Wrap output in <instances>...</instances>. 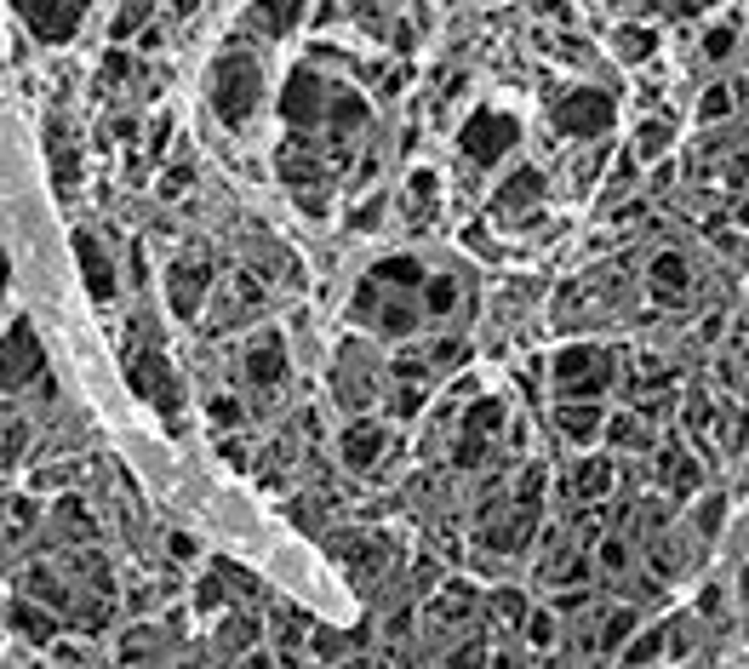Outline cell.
Returning <instances> with one entry per match:
<instances>
[{"label": "cell", "instance_id": "obj_36", "mask_svg": "<svg viewBox=\"0 0 749 669\" xmlns=\"http://www.w3.org/2000/svg\"><path fill=\"white\" fill-rule=\"evenodd\" d=\"M726 110H733V92H721V86H715V92L704 98V120H715V115H726Z\"/></svg>", "mask_w": 749, "mask_h": 669}, {"label": "cell", "instance_id": "obj_23", "mask_svg": "<svg viewBox=\"0 0 749 669\" xmlns=\"http://www.w3.org/2000/svg\"><path fill=\"white\" fill-rule=\"evenodd\" d=\"M504 424V401H475L469 406V418H464V429H469V441H481V435H492V429Z\"/></svg>", "mask_w": 749, "mask_h": 669}, {"label": "cell", "instance_id": "obj_42", "mask_svg": "<svg viewBox=\"0 0 749 669\" xmlns=\"http://www.w3.org/2000/svg\"><path fill=\"white\" fill-rule=\"evenodd\" d=\"M160 189H167V195H184V189H189V167H178V172H167V177H160Z\"/></svg>", "mask_w": 749, "mask_h": 669}, {"label": "cell", "instance_id": "obj_43", "mask_svg": "<svg viewBox=\"0 0 749 669\" xmlns=\"http://www.w3.org/2000/svg\"><path fill=\"white\" fill-rule=\"evenodd\" d=\"M167 544H172V555H178V560H195V538H189V532H172Z\"/></svg>", "mask_w": 749, "mask_h": 669}, {"label": "cell", "instance_id": "obj_13", "mask_svg": "<svg viewBox=\"0 0 749 669\" xmlns=\"http://www.w3.org/2000/svg\"><path fill=\"white\" fill-rule=\"evenodd\" d=\"M652 286H658V298H687V258L681 252H658L652 258Z\"/></svg>", "mask_w": 749, "mask_h": 669}, {"label": "cell", "instance_id": "obj_27", "mask_svg": "<svg viewBox=\"0 0 749 669\" xmlns=\"http://www.w3.org/2000/svg\"><path fill=\"white\" fill-rule=\"evenodd\" d=\"M652 46H658V41H652L647 29H624V34H618V58H647Z\"/></svg>", "mask_w": 749, "mask_h": 669}, {"label": "cell", "instance_id": "obj_19", "mask_svg": "<svg viewBox=\"0 0 749 669\" xmlns=\"http://www.w3.org/2000/svg\"><path fill=\"white\" fill-rule=\"evenodd\" d=\"M607 481H612V469L600 464V458H590V464H578V475H572V492H578L583 503H600V492H607Z\"/></svg>", "mask_w": 749, "mask_h": 669}, {"label": "cell", "instance_id": "obj_40", "mask_svg": "<svg viewBox=\"0 0 749 669\" xmlns=\"http://www.w3.org/2000/svg\"><path fill=\"white\" fill-rule=\"evenodd\" d=\"M246 641H252V624H246V618H235V624L224 629V646H246Z\"/></svg>", "mask_w": 749, "mask_h": 669}, {"label": "cell", "instance_id": "obj_44", "mask_svg": "<svg viewBox=\"0 0 749 669\" xmlns=\"http://www.w3.org/2000/svg\"><path fill=\"white\" fill-rule=\"evenodd\" d=\"M378 212H383V201H367L355 212V229H378Z\"/></svg>", "mask_w": 749, "mask_h": 669}, {"label": "cell", "instance_id": "obj_38", "mask_svg": "<svg viewBox=\"0 0 749 669\" xmlns=\"http://www.w3.org/2000/svg\"><path fill=\"white\" fill-rule=\"evenodd\" d=\"M143 17H149V12H143V6H126V12H115V41H120V34H126V29H138V24H143Z\"/></svg>", "mask_w": 749, "mask_h": 669}, {"label": "cell", "instance_id": "obj_4", "mask_svg": "<svg viewBox=\"0 0 749 669\" xmlns=\"http://www.w3.org/2000/svg\"><path fill=\"white\" fill-rule=\"evenodd\" d=\"M555 378H561L566 395H595V389L612 378V360L600 355V349H590V343H578V349H561V355H555Z\"/></svg>", "mask_w": 749, "mask_h": 669}, {"label": "cell", "instance_id": "obj_25", "mask_svg": "<svg viewBox=\"0 0 749 669\" xmlns=\"http://www.w3.org/2000/svg\"><path fill=\"white\" fill-rule=\"evenodd\" d=\"M555 629H561V624H555V612H543V607H538V612H526V641H533L538 653H550V646H555Z\"/></svg>", "mask_w": 749, "mask_h": 669}, {"label": "cell", "instance_id": "obj_39", "mask_svg": "<svg viewBox=\"0 0 749 669\" xmlns=\"http://www.w3.org/2000/svg\"><path fill=\"white\" fill-rule=\"evenodd\" d=\"M704 52H709V58H726V52H733V34H726V29H721V34L709 29V34H704Z\"/></svg>", "mask_w": 749, "mask_h": 669}, {"label": "cell", "instance_id": "obj_41", "mask_svg": "<svg viewBox=\"0 0 749 669\" xmlns=\"http://www.w3.org/2000/svg\"><path fill=\"white\" fill-rule=\"evenodd\" d=\"M429 195H435V177H429V172H412V201H418V206H424V201H429Z\"/></svg>", "mask_w": 749, "mask_h": 669}, {"label": "cell", "instance_id": "obj_8", "mask_svg": "<svg viewBox=\"0 0 749 669\" xmlns=\"http://www.w3.org/2000/svg\"><path fill=\"white\" fill-rule=\"evenodd\" d=\"M24 24L41 34V41H69V34L81 29V6H24Z\"/></svg>", "mask_w": 749, "mask_h": 669}, {"label": "cell", "instance_id": "obj_35", "mask_svg": "<svg viewBox=\"0 0 749 669\" xmlns=\"http://www.w3.org/2000/svg\"><path fill=\"white\" fill-rule=\"evenodd\" d=\"M212 418H217V424H241V401H229V395H217V401H212Z\"/></svg>", "mask_w": 749, "mask_h": 669}, {"label": "cell", "instance_id": "obj_9", "mask_svg": "<svg viewBox=\"0 0 749 669\" xmlns=\"http://www.w3.org/2000/svg\"><path fill=\"white\" fill-rule=\"evenodd\" d=\"M246 378H252V384H281V378H286V349H281L275 332H264L246 349Z\"/></svg>", "mask_w": 749, "mask_h": 669}, {"label": "cell", "instance_id": "obj_10", "mask_svg": "<svg viewBox=\"0 0 749 669\" xmlns=\"http://www.w3.org/2000/svg\"><path fill=\"white\" fill-rule=\"evenodd\" d=\"M383 452V429L378 424H350L343 429V464L350 469H372Z\"/></svg>", "mask_w": 749, "mask_h": 669}, {"label": "cell", "instance_id": "obj_22", "mask_svg": "<svg viewBox=\"0 0 749 669\" xmlns=\"http://www.w3.org/2000/svg\"><path fill=\"white\" fill-rule=\"evenodd\" d=\"M338 555H343V567H360V572H372L378 560H383L378 538H343V544H338Z\"/></svg>", "mask_w": 749, "mask_h": 669}, {"label": "cell", "instance_id": "obj_33", "mask_svg": "<svg viewBox=\"0 0 749 669\" xmlns=\"http://www.w3.org/2000/svg\"><path fill=\"white\" fill-rule=\"evenodd\" d=\"M492 607H498V618H526V601L515 589H498V595H492Z\"/></svg>", "mask_w": 749, "mask_h": 669}, {"label": "cell", "instance_id": "obj_11", "mask_svg": "<svg viewBox=\"0 0 749 669\" xmlns=\"http://www.w3.org/2000/svg\"><path fill=\"white\" fill-rule=\"evenodd\" d=\"M12 629L24 641H34V646H46L52 636H58V618H52L46 607H34V601H12Z\"/></svg>", "mask_w": 749, "mask_h": 669}, {"label": "cell", "instance_id": "obj_2", "mask_svg": "<svg viewBox=\"0 0 749 669\" xmlns=\"http://www.w3.org/2000/svg\"><path fill=\"white\" fill-rule=\"evenodd\" d=\"M555 120H561L566 138H600L612 126V98L595 92V86H578V92L555 110Z\"/></svg>", "mask_w": 749, "mask_h": 669}, {"label": "cell", "instance_id": "obj_37", "mask_svg": "<svg viewBox=\"0 0 749 669\" xmlns=\"http://www.w3.org/2000/svg\"><path fill=\"white\" fill-rule=\"evenodd\" d=\"M458 355H464V343H435V349H429L435 367H458Z\"/></svg>", "mask_w": 749, "mask_h": 669}, {"label": "cell", "instance_id": "obj_5", "mask_svg": "<svg viewBox=\"0 0 749 669\" xmlns=\"http://www.w3.org/2000/svg\"><path fill=\"white\" fill-rule=\"evenodd\" d=\"M34 372H41V343H34V332L17 320V327L0 338V384H6V389H24Z\"/></svg>", "mask_w": 749, "mask_h": 669}, {"label": "cell", "instance_id": "obj_26", "mask_svg": "<svg viewBox=\"0 0 749 669\" xmlns=\"http://www.w3.org/2000/svg\"><path fill=\"white\" fill-rule=\"evenodd\" d=\"M664 143H669V126H664V120H647L641 138H635V155L652 160V155H664ZM635 155H629V160H635Z\"/></svg>", "mask_w": 749, "mask_h": 669}, {"label": "cell", "instance_id": "obj_16", "mask_svg": "<svg viewBox=\"0 0 749 669\" xmlns=\"http://www.w3.org/2000/svg\"><path fill=\"white\" fill-rule=\"evenodd\" d=\"M469 607H475V589L469 584H447V595L429 607V618L435 624H458V618H469Z\"/></svg>", "mask_w": 749, "mask_h": 669}, {"label": "cell", "instance_id": "obj_30", "mask_svg": "<svg viewBox=\"0 0 749 669\" xmlns=\"http://www.w3.org/2000/svg\"><path fill=\"white\" fill-rule=\"evenodd\" d=\"M418 406H424V389H418V384H400L389 412H395V418H418Z\"/></svg>", "mask_w": 749, "mask_h": 669}, {"label": "cell", "instance_id": "obj_17", "mask_svg": "<svg viewBox=\"0 0 749 669\" xmlns=\"http://www.w3.org/2000/svg\"><path fill=\"white\" fill-rule=\"evenodd\" d=\"M418 281H424V269H418V258H407V252H400V258H383L372 269V286H418Z\"/></svg>", "mask_w": 749, "mask_h": 669}, {"label": "cell", "instance_id": "obj_18", "mask_svg": "<svg viewBox=\"0 0 749 669\" xmlns=\"http://www.w3.org/2000/svg\"><path fill=\"white\" fill-rule=\"evenodd\" d=\"M543 195V172H533V167H521L509 184L498 189V206H521V201H538Z\"/></svg>", "mask_w": 749, "mask_h": 669}, {"label": "cell", "instance_id": "obj_3", "mask_svg": "<svg viewBox=\"0 0 749 669\" xmlns=\"http://www.w3.org/2000/svg\"><path fill=\"white\" fill-rule=\"evenodd\" d=\"M515 138L521 132H515V120H509L504 110H481V115H469V126H464V155L481 160V167H492Z\"/></svg>", "mask_w": 749, "mask_h": 669}, {"label": "cell", "instance_id": "obj_6", "mask_svg": "<svg viewBox=\"0 0 749 669\" xmlns=\"http://www.w3.org/2000/svg\"><path fill=\"white\" fill-rule=\"evenodd\" d=\"M321 103H326V86L309 75V69H298L292 86H286V98H281L286 120H292V126H315V120H321Z\"/></svg>", "mask_w": 749, "mask_h": 669}, {"label": "cell", "instance_id": "obj_31", "mask_svg": "<svg viewBox=\"0 0 749 669\" xmlns=\"http://www.w3.org/2000/svg\"><path fill=\"white\" fill-rule=\"evenodd\" d=\"M629 629H635V612H629V607H624V612H612L607 629H600V646H618V641L629 636Z\"/></svg>", "mask_w": 749, "mask_h": 669}, {"label": "cell", "instance_id": "obj_14", "mask_svg": "<svg viewBox=\"0 0 749 669\" xmlns=\"http://www.w3.org/2000/svg\"><path fill=\"white\" fill-rule=\"evenodd\" d=\"M555 418H561V435H566V441H590L595 429H600V412H595L590 401H566Z\"/></svg>", "mask_w": 749, "mask_h": 669}, {"label": "cell", "instance_id": "obj_45", "mask_svg": "<svg viewBox=\"0 0 749 669\" xmlns=\"http://www.w3.org/2000/svg\"><path fill=\"white\" fill-rule=\"evenodd\" d=\"M343 669H372V664H367V658H350V664H343Z\"/></svg>", "mask_w": 749, "mask_h": 669}, {"label": "cell", "instance_id": "obj_21", "mask_svg": "<svg viewBox=\"0 0 749 669\" xmlns=\"http://www.w3.org/2000/svg\"><path fill=\"white\" fill-rule=\"evenodd\" d=\"M24 589L34 595V601H46V607H69V589H63L46 567H29V572H24Z\"/></svg>", "mask_w": 749, "mask_h": 669}, {"label": "cell", "instance_id": "obj_28", "mask_svg": "<svg viewBox=\"0 0 749 669\" xmlns=\"http://www.w3.org/2000/svg\"><path fill=\"white\" fill-rule=\"evenodd\" d=\"M607 435L618 441V446H647V429H641V418H612V429Z\"/></svg>", "mask_w": 749, "mask_h": 669}, {"label": "cell", "instance_id": "obj_32", "mask_svg": "<svg viewBox=\"0 0 749 669\" xmlns=\"http://www.w3.org/2000/svg\"><path fill=\"white\" fill-rule=\"evenodd\" d=\"M600 567H607V572H624V567H629L624 538H607V544H600Z\"/></svg>", "mask_w": 749, "mask_h": 669}, {"label": "cell", "instance_id": "obj_24", "mask_svg": "<svg viewBox=\"0 0 749 669\" xmlns=\"http://www.w3.org/2000/svg\"><path fill=\"white\" fill-rule=\"evenodd\" d=\"M424 303H429V315H447L452 303H458V281H452V275H429L424 281Z\"/></svg>", "mask_w": 749, "mask_h": 669}, {"label": "cell", "instance_id": "obj_34", "mask_svg": "<svg viewBox=\"0 0 749 669\" xmlns=\"http://www.w3.org/2000/svg\"><path fill=\"white\" fill-rule=\"evenodd\" d=\"M195 601H200V612H217V607H224V584H217V578H200Z\"/></svg>", "mask_w": 749, "mask_h": 669}, {"label": "cell", "instance_id": "obj_12", "mask_svg": "<svg viewBox=\"0 0 749 669\" xmlns=\"http://www.w3.org/2000/svg\"><path fill=\"white\" fill-rule=\"evenodd\" d=\"M75 252H81V263H86V286H92V298H109V292H115V269H109V258H103V252H98V241H92V234H75Z\"/></svg>", "mask_w": 749, "mask_h": 669}, {"label": "cell", "instance_id": "obj_29", "mask_svg": "<svg viewBox=\"0 0 749 669\" xmlns=\"http://www.w3.org/2000/svg\"><path fill=\"white\" fill-rule=\"evenodd\" d=\"M664 636H669V629H647V636H641V641H635L629 653H624V664H647V658H658V646H664Z\"/></svg>", "mask_w": 749, "mask_h": 669}, {"label": "cell", "instance_id": "obj_7", "mask_svg": "<svg viewBox=\"0 0 749 669\" xmlns=\"http://www.w3.org/2000/svg\"><path fill=\"white\" fill-rule=\"evenodd\" d=\"M167 281H172V310L189 320V315L200 310V292L212 286V269H200V263H178V269H167Z\"/></svg>", "mask_w": 749, "mask_h": 669}, {"label": "cell", "instance_id": "obj_20", "mask_svg": "<svg viewBox=\"0 0 749 669\" xmlns=\"http://www.w3.org/2000/svg\"><path fill=\"white\" fill-rule=\"evenodd\" d=\"M126 378H132V389H143V395H160V389H167V360H160V355H138L132 360V367H126Z\"/></svg>", "mask_w": 749, "mask_h": 669}, {"label": "cell", "instance_id": "obj_15", "mask_svg": "<svg viewBox=\"0 0 749 669\" xmlns=\"http://www.w3.org/2000/svg\"><path fill=\"white\" fill-rule=\"evenodd\" d=\"M378 315H367L378 332H389V338H407L412 327H418V315H412V303H395V298H383V303H372Z\"/></svg>", "mask_w": 749, "mask_h": 669}, {"label": "cell", "instance_id": "obj_1", "mask_svg": "<svg viewBox=\"0 0 749 669\" xmlns=\"http://www.w3.org/2000/svg\"><path fill=\"white\" fill-rule=\"evenodd\" d=\"M258 92H264L258 58H246V52H224V58L212 63V110L224 115L229 126H241L252 110H258Z\"/></svg>", "mask_w": 749, "mask_h": 669}]
</instances>
